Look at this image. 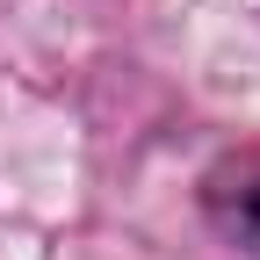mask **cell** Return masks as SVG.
<instances>
[{
  "label": "cell",
  "instance_id": "1",
  "mask_svg": "<svg viewBox=\"0 0 260 260\" xmlns=\"http://www.w3.org/2000/svg\"><path fill=\"white\" fill-rule=\"evenodd\" d=\"M203 217L224 246L260 253V145L224 152L217 167L203 174Z\"/></svg>",
  "mask_w": 260,
  "mask_h": 260
}]
</instances>
